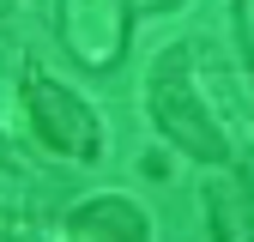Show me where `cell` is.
<instances>
[{
    "instance_id": "6da1fadb",
    "label": "cell",
    "mask_w": 254,
    "mask_h": 242,
    "mask_svg": "<svg viewBox=\"0 0 254 242\" xmlns=\"http://www.w3.org/2000/svg\"><path fill=\"white\" fill-rule=\"evenodd\" d=\"M145 109L157 121L176 151H188L194 164H224L230 145H224V127L212 121L206 97L194 91V67H188V49H164L151 60V79H145Z\"/></svg>"
},
{
    "instance_id": "7a4b0ae2",
    "label": "cell",
    "mask_w": 254,
    "mask_h": 242,
    "mask_svg": "<svg viewBox=\"0 0 254 242\" xmlns=\"http://www.w3.org/2000/svg\"><path fill=\"white\" fill-rule=\"evenodd\" d=\"M18 97H24V115H30V133H37L49 151L79 158V164H97L103 158V121H97V109H91L79 91L55 85L49 73L30 67L24 85H18Z\"/></svg>"
},
{
    "instance_id": "3957f363",
    "label": "cell",
    "mask_w": 254,
    "mask_h": 242,
    "mask_svg": "<svg viewBox=\"0 0 254 242\" xmlns=\"http://www.w3.org/2000/svg\"><path fill=\"white\" fill-rule=\"evenodd\" d=\"M67 49L91 73H109L127 49V6L121 0H73L67 6Z\"/></svg>"
},
{
    "instance_id": "277c9868",
    "label": "cell",
    "mask_w": 254,
    "mask_h": 242,
    "mask_svg": "<svg viewBox=\"0 0 254 242\" xmlns=\"http://www.w3.org/2000/svg\"><path fill=\"white\" fill-rule=\"evenodd\" d=\"M67 242H151V218L127 194H91L67 212Z\"/></svg>"
},
{
    "instance_id": "5b68a950",
    "label": "cell",
    "mask_w": 254,
    "mask_h": 242,
    "mask_svg": "<svg viewBox=\"0 0 254 242\" xmlns=\"http://www.w3.org/2000/svg\"><path fill=\"white\" fill-rule=\"evenodd\" d=\"M206 212L218 242H254V176L224 170L218 182H206Z\"/></svg>"
},
{
    "instance_id": "8992f818",
    "label": "cell",
    "mask_w": 254,
    "mask_h": 242,
    "mask_svg": "<svg viewBox=\"0 0 254 242\" xmlns=\"http://www.w3.org/2000/svg\"><path fill=\"white\" fill-rule=\"evenodd\" d=\"M127 6H133V12L145 18V12H170V6H182V0H127Z\"/></svg>"
},
{
    "instance_id": "52a82bcc",
    "label": "cell",
    "mask_w": 254,
    "mask_h": 242,
    "mask_svg": "<svg viewBox=\"0 0 254 242\" xmlns=\"http://www.w3.org/2000/svg\"><path fill=\"white\" fill-rule=\"evenodd\" d=\"M12 236H18V218H12L6 206H0V242H12Z\"/></svg>"
},
{
    "instance_id": "ba28073f",
    "label": "cell",
    "mask_w": 254,
    "mask_h": 242,
    "mask_svg": "<svg viewBox=\"0 0 254 242\" xmlns=\"http://www.w3.org/2000/svg\"><path fill=\"white\" fill-rule=\"evenodd\" d=\"M6 12H12V0H0V18H6Z\"/></svg>"
}]
</instances>
